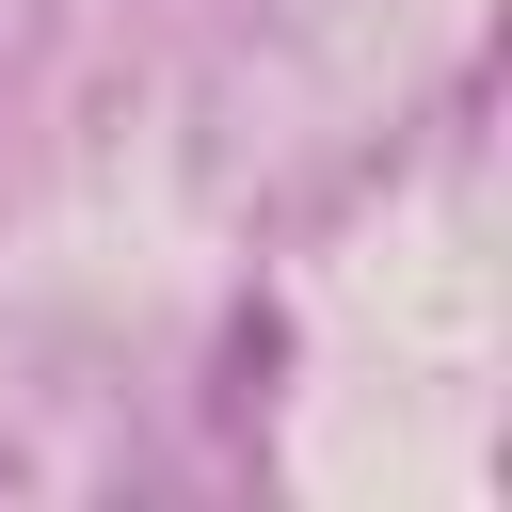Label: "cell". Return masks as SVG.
I'll return each mask as SVG.
<instances>
[{
    "instance_id": "obj_1",
    "label": "cell",
    "mask_w": 512,
    "mask_h": 512,
    "mask_svg": "<svg viewBox=\"0 0 512 512\" xmlns=\"http://www.w3.org/2000/svg\"><path fill=\"white\" fill-rule=\"evenodd\" d=\"M0 480H16V464H0Z\"/></svg>"
}]
</instances>
